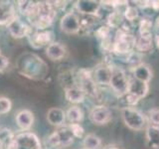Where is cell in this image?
<instances>
[{"instance_id": "1", "label": "cell", "mask_w": 159, "mask_h": 149, "mask_svg": "<svg viewBox=\"0 0 159 149\" xmlns=\"http://www.w3.org/2000/svg\"><path fill=\"white\" fill-rule=\"evenodd\" d=\"M16 70L21 76L33 81H41L47 77L49 67L42 58L33 53H23L16 61Z\"/></svg>"}, {"instance_id": "2", "label": "cell", "mask_w": 159, "mask_h": 149, "mask_svg": "<svg viewBox=\"0 0 159 149\" xmlns=\"http://www.w3.org/2000/svg\"><path fill=\"white\" fill-rule=\"evenodd\" d=\"M57 16V10L52 1H38L34 13L27 20L34 30L43 31L51 27Z\"/></svg>"}, {"instance_id": "3", "label": "cell", "mask_w": 159, "mask_h": 149, "mask_svg": "<svg viewBox=\"0 0 159 149\" xmlns=\"http://www.w3.org/2000/svg\"><path fill=\"white\" fill-rule=\"evenodd\" d=\"M74 135L69 126L59 127L56 131L51 133L47 138L46 144L49 148L53 149H62L70 146L74 142Z\"/></svg>"}, {"instance_id": "4", "label": "cell", "mask_w": 159, "mask_h": 149, "mask_svg": "<svg viewBox=\"0 0 159 149\" xmlns=\"http://www.w3.org/2000/svg\"><path fill=\"white\" fill-rule=\"evenodd\" d=\"M136 38L128 34L124 30H118L116 34V38L112 42V52L117 55L129 54L135 48Z\"/></svg>"}, {"instance_id": "5", "label": "cell", "mask_w": 159, "mask_h": 149, "mask_svg": "<svg viewBox=\"0 0 159 149\" xmlns=\"http://www.w3.org/2000/svg\"><path fill=\"white\" fill-rule=\"evenodd\" d=\"M149 92V84L138 81L133 78L129 79L126 102L129 106H135L141 98L145 97Z\"/></svg>"}, {"instance_id": "6", "label": "cell", "mask_w": 159, "mask_h": 149, "mask_svg": "<svg viewBox=\"0 0 159 149\" xmlns=\"http://www.w3.org/2000/svg\"><path fill=\"white\" fill-rule=\"evenodd\" d=\"M121 117L124 124L132 130H141L146 125L145 116L131 106H126L121 109Z\"/></svg>"}, {"instance_id": "7", "label": "cell", "mask_w": 159, "mask_h": 149, "mask_svg": "<svg viewBox=\"0 0 159 149\" xmlns=\"http://www.w3.org/2000/svg\"><path fill=\"white\" fill-rule=\"evenodd\" d=\"M128 83H129V78L126 76L125 72L120 68L112 67V74H111V82H109V87L111 88L113 93L117 97L125 96L127 93Z\"/></svg>"}, {"instance_id": "8", "label": "cell", "mask_w": 159, "mask_h": 149, "mask_svg": "<svg viewBox=\"0 0 159 149\" xmlns=\"http://www.w3.org/2000/svg\"><path fill=\"white\" fill-rule=\"evenodd\" d=\"M30 46L33 49H42L47 48L50 44L54 41V33L52 30H43V31H38V30H32V32L27 37Z\"/></svg>"}, {"instance_id": "9", "label": "cell", "mask_w": 159, "mask_h": 149, "mask_svg": "<svg viewBox=\"0 0 159 149\" xmlns=\"http://www.w3.org/2000/svg\"><path fill=\"white\" fill-rule=\"evenodd\" d=\"M16 149H42V144L38 136L33 132L22 131L15 135Z\"/></svg>"}, {"instance_id": "10", "label": "cell", "mask_w": 159, "mask_h": 149, "mask_svg": "<svg viewBox=\"0 0 159 149\" xmlns=\"http://www.w3.org/2000/svg\"><path fill=\"white\" fill-rule=\"evenodd\" d=\"M7 30L9 34L15 39H22L24 37H28L30 33L32 32L33 28L27 23L16 15L11 21L7 24Z\"/></svg>"}, {"instance_id": "11", "label": "cell", "mask_w": 159, "mask_h": 149, "mask_svg": "<svg viewBox=\"0 0 159 149\" xmlns=\"http://www.w3.org/2000/svg\"><path fill=\"white\" fill-rule=\"evenodd\" d=\"M60 29L63 33L68 35L79 34L81 32L80 17L73 11L67 12L60 20Z\"/></svg>"}, {"instance_id": "12", "label": "cell", "mask_w": 159, "mask_h": 149, "mask_svg": "<svg viewBox=\"0 0 159 149\" xmlns=\"http://www.w3.org/2000/svg\"><path fill=\"white\" fill-rule=\"evenodd\" d=\"M112 74V67L111 65L102 63L93 69L92 72V79L94 84L98 86H109Z\"/></svg>"}, {"instance_id": "13", "label": "cell", "mask_w": 159, "mask_h": 149, "mask_svg": "<svg viewBox=\"0 0 159 149\" xmlns=\"http://www.w3.org/2000/svg\"><path fill=\"white\" fill-rule=\"evenodd\" d=\"M89 119L97 125H103L111 121V111L106 106H97L89 112Z\"/></svg>"}, {"instance_id": "14", "label": "cell", "mask_w": 159, "mask_h": 149, "mask_svg": "<svg viewBox=\"0 0 159 149\" xmlns=\"http://www.w3.org/2000/svg\"><path fill=\"white\" fill-rule=\"evenodd\" d=\"M17 126L23 131H28L34 123V113L29 109H21L15 114Z\"/></svg>"}, {"instance_id": "15", "label": "cell", "mask_w": 159, "mask_h": 149, "mask_svg": "<svg viewBox=\"0 0 159 149\" xmlns=\"http://www.w3.org/2000/svg\"><path fill=\"white\" fill-rule=\"evenodd\" d=\"M16 5L10 1H0V25H6L17 15Z\"/></svg>"}, {"instance_id": "16", "label": "cell", "mask_w": 159, "mask_h": 149, "mask_svg": "<svg viewBox=\"0 0 159 149\" xmlns=\"http://www.w3.org/2000/svg\"><path fill=\"white\" fill-rule=\"evenodd\" d=\"M101 2L98 1H91V0H81L77 1L75 4V7L83 15H93V16H98L99 8H101Z\"/></svg>"}, {"instance_id": "17", "label": "cell", "mask_w": 159, "mask_h": 149, "mask_svg": "<svg viewBox=\"0 0 159 149\" xmlns=\"http://www.w3.org/2000/svg\"><path fill=\"white\" fill-rule=\"evenodd\" d=\"M66 120V111L61 107H52L47 112V121L53 126L62 127Z\"/></svg>"}, {"instance_id": "18", "label": "cell", "mask_w": 159, "mask_h": 149, "mask_svg": "<svg viewBox=\"0 0 159 149\" xmlns=\"http://www.w3.org/2000/svg\"><path fill=\"white\" fill-rule=\"evenodd\" d=\"M67 55V48L59 42H53L46 48V56L54 62L61 61Z\"/></svg>"}, {"instance_id": "19", "label": "cell", "mask_w": 159, "mask_h": 149, "mask_svg": "<svg viewBox=\"0 0 159 149\" xmlns=\"http://www.w3.org/2000/svg\"><path fill=\"white\" fill-rule=\"evenodd\" d=\"M86 93L80 86H72L65 88V97L71 103H81L86 98Z\"/></svg>"}, {"instance_id": "20", "label": "cell", "mask_w": 159, "mask_h": 149, "mask_svg": "<svg viewBox=\"0 0 159 149\" xmlns=\"http://www.w3.org/2000/svg\"><path fill=\"white\" fill-rule=\"evenodd\" d=\"M131 78L149 84V82H150L152 79V71L148 65H145L142 63L140 65H138V66L132 68V77Z\"/></svg>"}, {"instance_id": "21", "label": "cell", "mask_w": 159, "mask_h": 149, "mask_svg": "<svg viewBox=\"0 0 159 149\" xmlns=\"http://www.w3.org/2000/svg\"><path fill=\"white\" fill-rule=\"evenodd\" d=\"M152 46H153V38L151 33L139 35V37L136 38L135 49L137 50V52H141V53L149 52L150 50H152Z\"/></svg>"}, {"instance_id": "22", "label": "cell", "mask_w": 159, "mask_h": 149, "mask_svg": "<svg viewBox=\"0 0 159 149\" xmlns=\"http://www.w3.org/2000/svg\"><path fill=\"white\" fill-rule=\"evenodd\" d=\"M145 134L149 147L159 149V126L150 124L146 127Z\"/></svg>"}, {"instance_id": "23", "label": "cell", "mask_w": 159, "mask_h": 149, "mask_svg": "<svg viewBox=\"0 0 159 149\" xmlns=\"http://www.w3.org/2000/svg\"><path fill=\"white\" fill-rule=\"evenodd\" d=\"M38 1H27V0H21V1H17L16 9L17 12L24 16L26 19H28L31 15L34 13L35 9L37 6Z\"/></svg>"}, {"instance_id": "24", "label": "cell", "mask_w": 159, "mask_h": 149, "mask_svg": "<svg viewBox=\"0 0 159 149\" xmlns=\"http://www.w3.org/2000/svg\"><path fill=\"white\" fill-rule=\"evenodd\" d=\"M66 118L70 123H80L84 119V112L81 107L73 106L66 111Z\"/></svg>"}, {"instance_id": "25", "label": "cell", "mask_w": 159, "mask_h": 149, "mask_svg": "<svg viewBox=\"0 0 159 149\" xmlns=\"http://www.w3.org/2000/svg\"><path fill=\"white\" fill-rule=\"evenodd\" d=\"M102 139L93 133H89L84 137L83 146L84 149H101Z\"/></svg>"}, {"instance_id": "26", "label": "cell", "mask_w": 159, "mask_h": 149, "mask_svg": "<svg viewBox=\"0 0 159 149\" xmlns=\"http://www.w3.org/2000/svg\"><path fill=\"white\" fill-rule=\"evenodd\" d=\"M16 134L7 127H1L0 128V143L2 144L4 149L6 148L10 143H11Z\"/></svg>"}, {"instance_id": "27", "label": "cell", "mask_w": 159, "mask_h": 149, "mask_svg": "<svg viewBox=\"0 0 159 149\" xmlns=\"http://www.w3.org/2000/svg\"><path fill=\"white\" fill-rule=\"evenodd\" d=\"M122 18H123V15L120 14L117 11H113L111 14L108 15L107 17V24H108V27H117L119 24L122 22Z\"/></svg>"}, {"instance_id": "28", "label": "cell", "mask_w": 159, "mask_h": 149, "mask_svg": "<svg viewBox=\"0 0 159 149\" xmlns=\"http://www.w3.org/2000/svg\"><path fill=\"white\" fill-rule=\"evenodd\" d=\"M153 27V23L150 19L142 18L139 22V35L151 33V29Z\"/></svg>"}, {"instance_id": "29", "label": "cell", "mask_w": 159, "mask_h": 149, "mask_svg": "<svg viewBox=\"0 0 159 149\" xmlns=\"http://www.w3.org/2000/svg\"><path fill=\"white\" fill-rule=\"evenodd\" d=\"M12 108V102L10 98L0 97V115L8 113Z\"/></svg>"}, {"instance_id": "30", "label": "cell", "mask_w": 159, "mask_h": 149, "mask_svg": "<svg viewBox=\"0 0 159 149\" xmlns=\"http://www.w3.org/2000/svg\"><path fill=\"white\" fill-rule=\"evenodd\" d=\"M123 16L125 17V19H127L128 21H133V20H135L138 17V9L135 6L128 5L126 9L124 10Z\"/></svg>"}, {"instance_id": "31", "label": "cell", "mask_w": 159, "mask_h": 149, "mask_svg": "<svg viewBox=\"0 0 159 149\" xmlns=\"http://www.w3.org/2000/svg\"><path fill=\"white\" fill-rule=\"evenodd\" d=\"M69 128L71 129V131L73 133L74 137L77 138H82L84 134V129L80 123H70L69 124Z\"/></svg>"}, {"instance_id": "32", "label": "cell", "mask_w": 159, "mask_h": 149, "mask_svg": "<svg viewBox=\"0 0 159 149\" xmlns=\"http://www.w3.org/2000/svg\"><path fill=\"white\" fill-rule=\"evenodd\" d=\"M149 121L152 125L159 126V108H151L147 111Z\"/></svg>"}, {"instance_id": "33", "label": "cell", "mask_w": 159, "mask_h": 149, "mask_svg": "<svg viewBox=\"0 0 159 149\" xmlns=\"http://www.w3.org/2000/svg\"><path fill=\"white\" fill-rule=\"evenodd\" d=\"M109 32H111V29H109L108 26H102L97 29V31L94 32V34H96V36L98 38H99L102 41V40L108 39Z\"/></svg>"}, {"instance_id": "34", "label": "cell", "mask_w": 159, "mask_h": 149, "mask_svg": "<svg viewBox=\"0 0 159 149\" xmlns=\"http://www.w3.org/2000/svg\"><path fill=\"white\" fill-rule=\"evenodd\" d=\"M10 65L9 59L6 56L0 55V73H3L4 71H6Z\"/></svg>"}, {"instance_id": "35", "label": "cell", "mask_w": 159, "mask_h": 149, "mask_svg": "<svg viewBox=\"0 0 159 149\" xmlns=\"http://www.w3.org/2000/svg\"><path fill=\"white\" fill-rule=\"evenodd\" d=\"M151 8H153L154 10H159V0L151 1Z\"/></svg>"}, {"instance_id": "36", "label": "cell", "mask_w": 159, "mask_h": 149, "mask_svg": "<svg viewBox=\"0 0 159 149\" xmlns=\"http://www.w3.org/2000/svg\"><path fill=\"white\" fill-rule=\"evenodd\" d=\"M154 41H155V44H156V47L159 49V34L158 35H156V37H155V40H154Z\"/></svg>"}, {"instance_id": "37", "label": "cell", "mask_w": 159, "mask_h": 149, "mask_svg": "<svg viewBox=\"0 0 159 149\" xmlns=\"http://www.w3.org/2000/svg\"><path fill=\"white\" fill-rule=\"evenodd\" d=\"M103 149H119V148H117L116 146H113V145H109V146L104 147Z\"/></svg>"}, {"instance_id": "38", "label": "cell", "mask_w": 159, "mask_h": 149, "mask_svg": "<svg viewBox=\"0 0 159 149\" xmlns=\"http://www.w3.org/2000/svg\"><path fill=\"white\" fill-rule=\"evenodd\" d=\"M155 25H156V27H157V28H159V16H158L157 19H156V23H155Z\"/></svg>"}, {"instance_id": "39", "label": "cell", "mask_w": 159, "mask_h": 149, "mask_svg": "<svg viewBox=\"0 0 159 149\" xmlns=\"http://www.w3.org/2000/svg\"><path fill=\"white\" fill-rule=\"evenodd\" d=\"M0 149H4V147H3V145L1 143H0Z\"/></svg>"}, {"instance_id": "40", "label": "cell", "mask_w": 159, "mask_h": 149, "mask_svg": "<svg viewBox=\"0 0 159 149\" xmlns=\"http://www.w3.org/2000/svg\"><path fill=\"white\" fill-rule=\"evenodd\" d=\"M0 55H1V50H0Z\"/></svg>"}, {"instance_id": "41", "label": "cell", "mask_w": 159, "mask_h": 149, "mask_svg": "<svg viewBox=\"0 0 159 149\" xmlns=\"http://www.w3.org/2000/svg\"><path fill=\"white\" fill-rule=\"evenodd\" d=\"M83 149H84V148H83Z\"/></svg>"}]
</instances>
